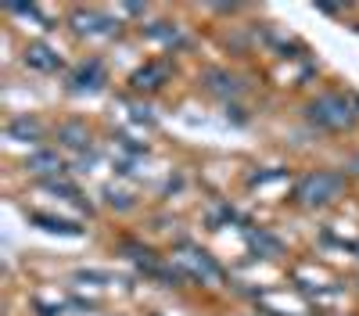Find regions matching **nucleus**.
Returning a JSON list of instances; mask_svg holds the SVG:
<instances>
[{
	"instance_id": "nucleus-9",
	"label": "nucleus",
	"mask_w": 359,
	"mask_h": 316,
	"mask_svg": "<svg viewBox=\"0 0 359 316\" xmlns=\"http://www.w3.org/2000/svg\"><path fill=\"white\" fill-rule=\"evenodd\" d=\"M57 140L65 144V148H76V151H83L86 144H90V130L83 126V123H65V126H57Z\"/></svg>"
},
{
	"instance_id": "nucleus-10",
	"label": "nucleus",
	"mask_w": 359,
	"mask_h": 316,
	"mask_svg": "<svg viewBox=\"0 0 359 316\" xmlns=\"http://www.w3.org/2000/svg\"><path fill=\"white\" fill-rule=\"evenodd\" d=\"M40 133H43V130H40L36 119H15V123L8 126V137H11V140H29V144H36Z\"/></svg>"
},
{
	"instance_id": "nucleus-5",
	"label": "nucleus",
	"mask_w": 359,
	"mask_h": 316,
	"mask_svg": "<svg viewBox=\"0 0 359 316\" xmlns=\"http://www.w3.org/2000/svg\"><path fill=\"white\" fill-rule=\"evenodd\" d=\"M169 76H172V62L155 57V62H147L144 69H137L130 76V83H133V90H158L162 83H169Z\"/></svg>"
},
{
	"instance_id": "nucleus-6",
	"label": "nucleus",
	"mask_w": 359,
	"mask_h": 316,
	"mask_svg": "<svg viewBox=\"0 0 359 316\" xmlns=\"http://www.w3.org/2000/svg\"><path fill=\"white\" fill-rule=\"evenodd\" d=\"M72 25H76V33H83V36H111L115 29H118V22H111L108 15H101V11H76L72 15Z\"/></svg>"
},
{
	"instance_id": "nucleus-3",
	"label": "nucleus",
	"mask_w": 359,
	"mask_h": 316,
	"mask_svg": "<svg viewBox=\"0 0 359 316\" xmlns=\"http://www.w3.org/2000/svg\"><path fill=\"white\" fill-rule=\"evenodd\" d=\"M172 266L184 273V277H194V280H201V284H219V280H223V270H219L216 259L208 255L205 248L187 245V241L172 252Z\"/></svg>"
},
{
	"instance_id": "nucleus-12",
	"label": "nucleus",
	"mask_w": 359,
	"mask_h": 316,
	"mask_svg": "<svg viewBox=\"0 0 359 316\" xmlns=\"http://www.w3.org/2000/svg\"><path fill=\"white\" fill-rule=\"evenodd\" d=\"M33 223H43V230H54V234H69V238L79 234V226H76V223L54 219V216H43V212H33Z\"/></svg>"
},
{
	"instance_id": "nucleus-2",
	"label": "nucleus",
	"mask_w": 359,
	"mask_h": 316,
	"mask_svg": "<svg viewBox=\"0 0 359 316\" xmlns=\"http://www.w3.org/2000/svg\"><path fill=\"white\" fill-rule=\"evenodd\" d=\"M345 191V177L334 169H313L306 172L302 180L294 184V201L302 209H323V205H331V201H338Z\"/></svg>"
},
{
	"instance_id": "nucleus-11",
	"label": "nucleus",
	"mask_w": 359,
	"mask_h": 316,
	"mask_svg": "<svg viewBox=\"0 0 359 316\" xmlns=\"http://www.w3.org/2000/svg\"><path fill=\"white\" fill-rule=\"evenodd\" d=\"M29 169H33V172H50V177H57V172H62L65 165H62V158H57L54 151H40V155L29 158Z\"/></svg>"
},
{
	"instance_id": "nucleus-1",
	"label": "nucleus",
	"mask_w": 359,
	"mask_h": 316,
	"mask_svg": "<svg viewBox=\"0 0 359 316\" xmlns=\"http://www.w3.org/2000/svg\"><path fill=\"white\" fill-rule=\"evenodd\" d=\"M306 119L320 130H331V133L352 130L359 119V101L345 97V94H320L306 104Z\"/></svg>"
},
{
	"instance_id": "nucleus-8",
	"label": "nucleus",
	"mask_w": 359,
	"mask_h": 316,
	"mask_svg": "<svg viewBox=\"0 0 359 316\" xmlns=\"http://www.w3.org/2000/svg\"><path fill=\"white\" fill-rule=\"evenodd\" d=\"M205 86L212 94H241L245 86L237 83V76H230V72H219V69H208L205 72Z\"/></svg>"
},
{
	"instance_id": "nucleus-7",
	"label": "nucleus",
	"mask_w": 359,
	"mask_h": 316,
	"mask_svg": "<svg viewBox=\"0 0 359 316\" xmlns=\"http://www.w3.org/2000/svg\"><path fill=\"white\" fill-rule=\"evenodd\" d=\"M25 65H33L40 72H57L62 69V54L50 50L47 43H29L25 47Z\"/></svg>"
},
{
	"instance_id": "nucleus-4",
	"label": "nucleus",
	"mask_w": 359,
	"mask_h": 316,
	"mask_svg": "<svg viewBox=\"0 0 359 316\" xmlns=\"http://www.w3.org/2000/svg\"><path fill=\"white\" fill-rule=\"evenodd\" d=\"M104 83H108L104 65L97 62V57H90V62H83V65L69 76V90H72V94H94V90H101Z\"/></svg>"
}]
</instances>
